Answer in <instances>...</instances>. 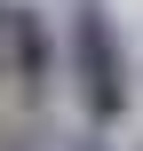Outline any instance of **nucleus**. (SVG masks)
<instances>
[{
	"instance_id": "nucleus-1",
	"label": "nucleus",
	"mask_w": 143,
	"mask_h": 151,
	"mask_svg": "<svg viewBox=\"0 0 143 151\" xmlns=\"http://www.w3.org/2000/svg\"><path fill=\"white\" fill-rule=\"evenodd\" d=\"M64 64H72V88H80V111H88L96 135L135 111V64H127L111 0H72L64 8Z\"/></svg>"
},
{
	"instance_id": "nucleus-2",
	"label": "nucleus",
	"mask_w": 143,
	"mask_h": 151,
	"mask_svg": "<svg viewBox=\"0 0 143 151\" xmlns=\"http://www.w3.org/2000/svg\"><path fill=\"white\" fill-rule=\"evenodd\" d=\"M0 40H8V72H16V88L40 104V96H48V80H56V32H48V16L16 0V8L0 16Z\"/></svg>"
},
{
	"instance_id": "nucleus-3",
	"label": "nucleus",
	"mask_w": 143,
	"mask_h": 151,
	"mask_svg": "<svg viewBox=\"0 0 143 151\" xmlns=\"http://www.w3.org/2000/svg\"><path fill=\"white\" fill-rule=\"evenodd\" d=\"M64 151H111V143H103V135L88 127V135H72V143H64Z\"/></svg>"
}]
</instances>
